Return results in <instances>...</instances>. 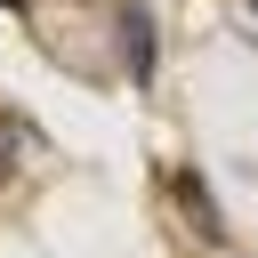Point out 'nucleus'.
Masks as SVG:
<instances>
[{"instance_id":"1","label":"nucleus","mask_w":258,"mask_h":258,"mask_svg":"<svg viewBox=\"0 0 258 258\" xmlns=\"http://www.w3.org/2000/svg\"><path fill=\"white\" fill-rule=\"evenodd\" d=\"M113 32H121V64H129V81L145 89V81H153V16L129 0V8L113 16Z\"/></svg>"},{"instance_id":"2","label":"nucleus","mask_w":258,"mask_h":258,"mask_svg":"<svg viewBox=\"0 0 258 258\" xmlns=\"http://www.w3.org/2000/svg\"><path fill=\"white\" fill-rule=\"evenodd\" d=\"M177 210L202 226V242H218L226 250V218H218V202H210V185H202V169H177Z\"/></svg>"},{"instance_id":"3","label":"nucleus","mask_w":258,"mask_h":258,"mask_svg":"<svg viewBox=\"0 0 258 258\" xmlns=\"http://www.w3.org/2000/svg\"><path fill=\"white\" fill-rule=\"evenodd\" d=\"M0 8H16V16H24V8H32V0H0Z\"/></svg>"}]
</instances>
